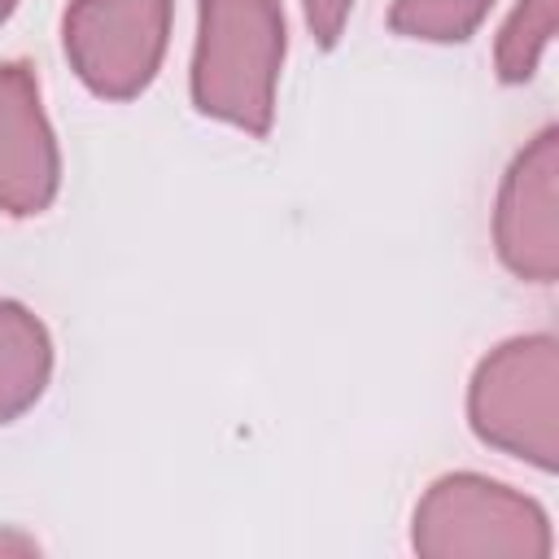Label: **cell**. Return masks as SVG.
Here are the masks:
<instances>
[{
  "instance_id": "cell-6",
  "label": "cell",
  "mask_w": 559,
  "mask_h": 559,
  "mask_svg": "<svg viewBox=\"0 0 559 559\" xmlns=\"http://www.w3.org/2000/svg\"><path fill=\"white\" fill-rule=\"evenodd\" d=\"M48 371L52 345L44 323L17 301H0V424L17 419L26 406L39 402Z\"/></svg>"
},
{
  "instance_id": "cell-10",
  "label": "cell",
  "mask_w": 559,
  "mask_h": 559,
  "mask_svg": "<svg viewBox=\"0 0 559 559\" xmlns=\"http://www.w3.org/2000/svg\"><path fill=\"white\" fill-rule=\"evenodd\" d=\"M13 4H17V0H0V22H4L9 13H13Z\"/></svg>"
},
{
  "instance_id": "cell-3",
  "label": "cell",
  "mask_w": 559,
  "mask_h": 559,
  "mask_svg": "<svg viewBox=\"0 0 559 559\" xmlns=\"http://www.w3.org/2000/svg\"><path fill=\"white\" fill-rule=\"evenodd\" d=\"M170 35V0H70L61 39L74 74L105 100L140 96Z\"/></svg>"
},
{
  "instance_id": "cell-5",
  "label": "cell",
  "mask_w": 559,
  "mask_h": 559,
  "mask_svg": "<svg viewBox=\"0 0 559 559\" xmlns=\"http://www.w3.org/2000/svg\"><path fill=\"white\" fill-rule=\"evenodd\" d=\"M498 253L520 280H555V127H546L507 170L498 197Z\"/></svg>"
},
{
  "instance_id": "cell-4",
  "label": "cell",
  "mask_w": 559,
  "mask_h": 559,
  "mask_svg": "<svg viewBox=\"0 0 559 559\" xmlns=\"http://www.w3.org/2000/svg\"><path fill=\"white\" fill-rule=\"evenodd\" d=\"M61 183L52 127L39 109V83L26 61H0V210L44 214Z\"/></svg>"
},
{
  "instance_id": "cell-8",
  "label": "cell",
  "mask_w": 559,
  "mask_h": 559,
  "mask_svg": "<svg viewBox=\"0 0 559 559\" xmlns=\"http://www.w3.org/2000/svg\"><path fill=\"white\" fill-rule=\"evenodd\" d=\"M550 17H555V0H520L515 13L502 26L498 39V79L502 83H524L537 70V57L550 39Z\"/></svg>"
},
{
  "instance_id": "cell-7",
  "label": "cell",
  "mask_w": 559,
  "mask_h": 559,
  "mask_svg": "<svg viewBox=\"0 0 559 559\" xmlns=\"http://www.w3.org/2000/svg\"><path fill=\"white\" fill-rule=\"evenodd\" d=\"M489 4L493 0H393L389 26L397 35H411V39L459 44L480 26Z\"/></svg>"
},
{
  "instance_id": "cell-9",
  "label": "cell",
  "mask_w": 559,
  "mask_h": 559,
  "mask_svg": "<svg viewBox=\"0 0 559 559\" xmlns=\"http://www.w3.org/2000/svg\"><path fill=\"white\" fill-rule=\"evenodd\" d=\"M349 4H354V0H301L306 26H310V35L319 39V48H332V44L341 39V26H345V17H349Z\"/></svg>"
},
{
  "instance_id": "cell-1",
  "label": "cell",
  "mask_w": 559,
  "mask_h": 559,
  "mask_svg": "<svg viewBox=\"0 0 559 559\" xmlns=\"http://www.w3.org/2000/svg\"><path fill=\"white\" fill-rule=\"evenodd\" d=\"M284 66L280 0H201L192 52V105L262 140L275 118V83Z\"/></svg>"
},
{
  "instance_id": "cell-2",
  "label": "cell",
  "mask_w": 559,
  "mask_h": 559,
  "mask_svg": "<svg viewBox=\"0 0 559 559\" xmlns=\"http://www.w3.org/2000/svg\"><path fill=\"white\" fill-rule=\"evenodd\" d=\"M472 428L485 445L555 467V341H511L476 367Z\"/></svg>"
}]
</instances>
